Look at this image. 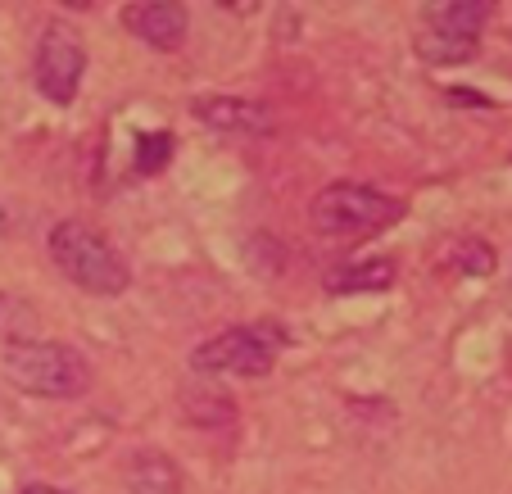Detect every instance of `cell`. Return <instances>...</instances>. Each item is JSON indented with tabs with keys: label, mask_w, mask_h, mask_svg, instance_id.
I'll list each match as a JSON object with an SVG mask.
<instances>
[{
	"label": "cell",
	"mask_w": 512,
	"mask_h": 494,
	"mask_svg": "<svg viewBox=\"0 0 512 494\" xmlns=\"http://www.w3.org/2000/svg\"><path fill=\"white\" fill-rule=\"evenodd\" d=\"M404 218V200L377 191V186L358 182H331L313 195L309 223L318 236L331 241H358V236H377L386 227H395Z\"/></svg>",
	"instance_id": "3"
},
{
	"label": "cell",
	"mask_w": 512,
	"mask_h": 494,
	"mask_svg": "<svg viewBox=\"0 0 512 494\" xmlns=\"http://www.w3.org/2000/svg\"><path fill=\"white\" fill-rule=\"evenodd\" d=\"M195 118L213 132H236V136H259L272 127V114L263 100L245 96H200L195 100Z\"/></svg>",
	"instance_id": "8"
},
{
	"label": "cell",
	"mask_w": 512,
	"mask_h": 494,
	"mask_svg": "<svg viewBox=\"0 0 512 494\" xmlns=\"http://www.w3.org/2000/svg\"><path fill=\"white\" fill-rule=\"evenodd\" d=\"M19 494H68V490H59V485H28V490H19Z\"/></svg>",
	"instance_id": "13"
},
{
	"label": "cell",
	"mask_w": 512,
	"mask_h": 494,
	"mask_svg": "<svg viewBox=\"0 0 512 494\" xmlns=\"http://www.w3.org/2000/svg\"><path fill=\"white\" fill-rule=\"evenodd\" d=\"M454 263L463 272H472V277H490V272H494V250L485 241H458Z\"/></svg>",
	"instance_id": "12"
},
{
	"label": "cell",
	"mask_w": 512,
	"mask_h": 494,
	"mask_svg": "<svg viewBox=\"0 0 512 494\" xmlns=\"http://www.w3.org/2000/svg\"><path fill=\"white\" fill-rule=\"evenodd\" d=\"M127 490L132 494H182V472L168 454L159 449H141L127 463Z\"/></svg>",
	"instance_id": "9"
},
{
	"label": "cell",
	"mask_w": 512,
	"mask_h": 494,
	"mask_svg": "<svg viewBox=\"0 0 512 494\" xmlns=\"http://www.w3.org/2000/svg\"><path fill=\"white\" fill-rule=\"evenodd\" d=\"M168 159H173V132L136 136V173H164Z\"/></svg>",
	"instance_id": "11"
},
{
	"label": "cell",
	"mask_w": 512,
	"mask_h": 494,
	"mask_svg": "<svg viewBox=\"0 0 512 494\" xmlns=\"http://www.w3.org/2000/svg\"><path fill=\"white\" fill-rule=\"evenodd\" d=\"M395 286V263L368 259V263H345V268L327 272L331 295H363V291H390Z\"/></svg>",
	"instance_id": "10"
},
{
	"label": "cell",
	"mask_w": 512,
	"mask_h": 494,
	"mask_svg": "<svg viewBox=\"0 0 512 494\" xmlns=\"http://www.w3.org/2000/svg\"><path fill=\"white\" fill-rule=\"evenodd\" d=\"M123 23H127V32L150 50H182L186 32H191L186 5H173V0H136V5L123 10Z\"/></svg>",
	"instance_id": "7"
},
{
	"label": "cell",
	"mask_w": 512,
	"mask_h": 494,
	"mask_svg": "<svg viewBox=\"0 0 512 494\" xmlns=\"http://www.w3.org/2000/svg\"><path fill=\"white\" fill-rule=\"evenodd\" d=\"M87 78V46L68 23H46L32 55V82L50 105H73Z\"/></svg>",
	"instance_id": "6"
},
{
	"label": "cell",
	"mask_w": 512,
	"mask_h": 494,
	"mask_svg": "<svg viewBox=\"0 0 512 494\" xmlns=\"http://www.w3.org/2000/svg\"><path fill=\"white\" fill-rule=\"evenodd\" d=\"M286 340L290 336L272 318L241 322V327H227L223 336H209L204 345H195L191 368L204 377H268Z\"/></svg>",
	"instance_id": "4"
},
{
	"label": "cell",
	"mask_w": 512,
	"mask_h": 494,
	"mask_svg": "<svg viewBox=\"0 0 512 494\" xmlns=\"http://www.w3.org/2000/svg\"><path fill=\"white\" fill-rule=\"evenodd\" d=\"M485 0H445V5H426L422 23L413 32V50L422 64H467L481 46V28L490 19Z\"/></svg>",
	"instance_id": "5"
},
{
	"label": "cell",
	"mask_w": 512,
	"mask_h": 494,
	"mask_svg": "<svg viewBox=\"0 0 512 494\" xmlns=\"http://www.w3.org/2000/svg\"><path fill=\"white\" fill-rule=\"evenodd\" d=\"M46 250H50V259H55V268L87 295H123L127 286H132L127 259L91 223H78V218L55 223Z\"/></svg>",
	"instance_id": "1"
},
{
	"label": "cell",
	"mask_w": 512,
	"mask_h": 494,
	"mask_svg": "<svg viewBox=\"0 0 512 494\" xmlns=\"http://www.w3.org/2000/svg\"><path fill=\"white\" fill-rule=\"evenodd\" d=\"M5 377L23 395L78 399L91 386V363L82 349L59 345V340H10L5 345Z\"/></svg>",
	"instance_id": "2"
}]
</instances>
